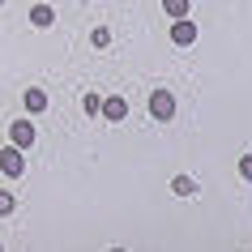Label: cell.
<instances>
[{"mask_svg": "<svg viewBox=\"0 0 252 252\" xmlns=\"http://www.w3.org/2000/svg\"><path fill=\"white\" fill-rule=\"evenodd\" d=\"M0 171L9 175V180H17V175H26V158H22V150L9 141V146L0 150Z\"/></svg>", "mask_w": 252, "mask_h": 252, "instance_id": "1", "label": "cell"}, {"mask_svg": "<svg viewBox=\"0 0 252 252\" xmlns=\"http://www.w3.org/2000/svg\"><path fill=\"white\" fill-rule=\"evenodd\" d=\"M98 116H103V120H111V124H120V120L128 116V98H124V94H107V98H103V107H98Z\"/></svg>", "mask_w": 252, "mask_h": 252, "instance_id": "2", "label": "cell"}, {"mask_svg": "<svg viewBox=\"0 0 252 252\" xmlns=\"http://www.w3.org/2000/svg\"><path fill=\"white\" fill-rule=\"evenodd\" d=\"M171 43H175V47H192V43H197V22L175 17V22H171Z\"/></svg>", "mask_w": 252, "mask_h": 252, "instance_id": "3", "label": "cell"}, {"mask_svg": "<svg viewBox=\"0 0 252 252\" xmlns=\"http://www.w3.org/2000/svg\"><path fill=\"white\" fill-rule=\"evenodd\" d=\"M150 116H154V120H171L175 116V94L154 90V94H150Z\"/></svg>", "mask_w": 252, "mask_h": 252, "instance_id": "4", "label": "cell"}, {"mask_svg": "<svg viewBox=\"0 0 252 252\" xmlns=\"http://www.w3.org/2000/svg\"><path fill=\"white\" fill-rule=\"evenodd\" d=\"M9 141H13L17 150H30L34 146V124H30V120H13V124H9Z\"/></svg>", "mask_w": 252, "mask_h": 252, "instance_id": "5", "label": "cell"}, {"mask_svg": "<svg viewBox=\"0 0 252 252\" xmlns=\"http://www.w3.org/2000/svg\"><path fill=\"white\" fill-rule=\"evenodd\" d=\"M52 22H56V9H52V4H34V9H30V26H34V30H47Z\"/></svg>", "mask_w": 252, "mask_h": 252, "instance_id": "6", "label": "cell"}, {"mask_svg": "<svg viewBox=\"0 0 252 252\" xmlns=\"http://www.w3.org/2000/svg\"><path fill=\"white\" fill-rule=\"evenodd\" d=\"M22 98H26V111H47V94H43L39 86H30Z\"/></svg>", "mask_w": 252, "mask_h": 252, "instance_id": "7", "label": "cell"}, {"mask_svg": "<svg viewBox=\"0 0 252 252\" xmlns=\"http://www.w3.org/2000/svg\"><path fill=\"white\" fill-rule=\"evenodd\" d=\"M171 192H175V197H192V192H197V180H192V175H175Z\"/></svg>", "mask_w": 252, "mask_h": 252, "instance_id": "8", "label": "cell"}, {"mask_svg": "<svg viewBox=\"0 0 252 252\" xmlns=\"http://www.w3.org/2000/svg\"><path fill=\"white\" fill-rule=\"evenodd\" d=\"M188 9H192V0H162V13L171 17V22L175 17H188Z\"/></svg>", "mask_w": 252, "mask_h": 252, "instance_id": "9", "label": "cell"}, {"mask_svg": "<svg viewBox=\"0 0 252 252\" xmlns=\"http://www.w3.org/2000/svg\"><path fill=\"white\" fill-rule=\"evenodd\" d=\"M13 210H17V197L9 192V188H0V218H9Z\"/></svg>", "mask_w": 252, "mask_h": 252, "instance_id": "10", "label": "cell"}, {"mask_svg": "<svg viewBox=\"0 0 252 252\" xmlns=\"http://www.w3.org/2000/svg\"><path fill=\"white\" fill-rule=\"evenodd\" d=\"M90 43H94V47H107V43H111V30H107V26H94L90 30Z\"/></svg>", "mask_w": 252, "mask_h": 252, "instance_id": "11", "label": "cell"}, {"mask_svg": "<svg viewBox=\"0 0 252 252\" xmlns=\"http://www.w3.org/2000/svg\"><path fill=\"white\" fill-rule=\"evenodd\" d=\"M98 107H103L98 94H86V98H81V111H86V116H98Z\"/></svg>", "mask_w": 252, "mask_h": 252, "instance_id": "12", "label": "cell"}, {"mask_svg": "<svg viewBox=\"0 0 252 252\" xmlns=\"http://www.w3.org/2000/svg\"><path fill=\"white\" fill-rule=\"evenodd\" d=\"M239 175L252 184V154H244V158H239Z\"/></svg>", "mask_w": 252, "mask_h": 252, "instance_id": "13", "label": "cell"}, {"mask_svg": "<svg viewBox=\"0 0 252 252\" xmlns=\"http://www.w3.org/2000/svg\"><path fill=\"white\" fill-rule=\"evenodd\" d=\"M0 4H4V0H0Z\"/></svg>", "mask_w": 252, "mask_h": 252, "instance_id": "14", "label": "cell"}]
</instances>
